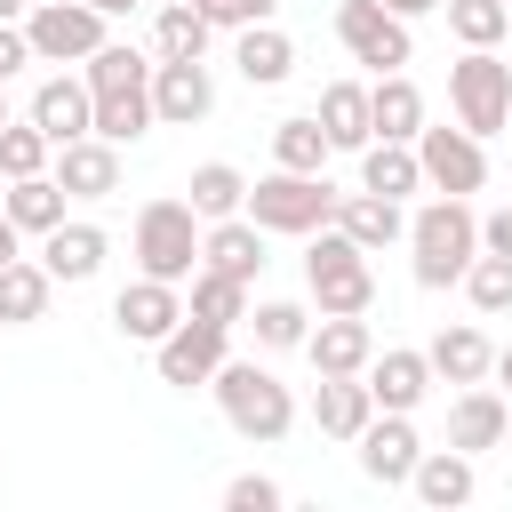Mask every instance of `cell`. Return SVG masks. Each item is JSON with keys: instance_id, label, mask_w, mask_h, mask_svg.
Listing matches in <instances>:
<instances>
[{"instance_id": "cell-13", "label": "cell", "mask_w": 512, "mask_h": 512, "mask_svg": "<svg viewBox=\"0 0 512 512\" xmlns=\"http://www.w3.org/2000/svg\"><path fill=\"white\" fill-rule=\"evenodd\" d=\"M360 472L376 480V488H408V472H416V456H424V440H416V424L408 416H392V408H376L368 424H360Z\"/></svg>"}, {"instance_id": "cell-30", "label": "cell", "mask_w": 512, "mask_h": 512, "mask_svg": "<svg viewBox=\"0 0 512 512\" xmlns=\"http://www.w3.org/2000/svg\"><path fill=\"white\" fill-rule=\"evenodd\" d=\"M208 16H200V0H168L160 16H152V56L160 64H192V56H208Z\"/></svg>"}, {"instance_id": "cell-16", "label": "cell", "mask_w": 512, "mask_h": 512, "mask_svg": "<svg viewBox=\"0 0 512 512\" xmlns=\"http://www.w3.org/2000/svg\"><path fill=\"white\" fill-rule=\"evenodd\" d=\"M360 384H368V400H376V408L416 416V400L432 392V360H424V352H408V344H392V352H368Z\"/></svg>"}, {"instance_id": "cell-23", "label": "cell", "mask_w": 512, "mask_h": 512, "mask_svg": "<svg viewBox=\"0 0 512 512\" xmlns=\"http://www.w3.org/2000/svg\"><path fill=\"white\" fill-rule=\"evenodd\" d=\"M232 64H240V80H248V88H280V80L296 72V40H288L272 16H264V24H240Z\"/></svg>"}, {"instance_id": "cell-1", "label": "cell", "mask_w": 512, "mask_h": 512, "mask_svg": "<svg viewBox=\"0 0 512 512\" xmlns=\"http://www.w3.org/2000/svg\"><path fill=\"white\" fill-rule=\"evenodd\" d=\"M80 80H88V128H96L104 144H136V136L152 128V64H144L128 40H104Z\"/></svg>"}, {"instance_id": "cell-6", "label": "cell", "mask_w": 512, "mask_h": 512, "mask_svg": "<svg viewBox=\"0 0 512 512\" xmlns=\"http://www.w3.org/2000/svg\"><path fill=\"white\" fill-rule=\"evenodd\" d=\"M448 104H456V128L472 136H504L512 128V64L496 48H464L448 64Z\"/></svg>"}, {"instance_id": "cell-45", "label": "cell", "mask_w": 512, "mask_h": 512, "mask_svg": "<svg viewBox=\"0 0 512 512\" xmlns=\"http://www.w3.org/2000/svg\"><path fill=\"white\" fill-rule=\"evenodd\" d=\"M488 376H496V384H512V344H504V352L488 360Z\"/></svg>"}, {"instance_id": "cell-2", "label": "cell", "mask_w": 512, "mask_h": 512, "mask_svg": "<svg viewBox=\"0 0 512 512\" xmlns=\"http://www.w3.org/2000/svg\"><path fill=\"white\" fill-rule=\"evenodd\" d=\"M408 248H416V288H456L464 264L480 256V216L464 208V192H440L408 216Z\"/></svg>"}, {"instance_id": "cell-38", "label": "cell", "mask_w": 512, "mask_h": 512, "mask_svg": "<svg viewBox=\"0 0 512 512\" xmlns=\"http://www.w3.org/2000/svg\"><path fill=\"white\" fill-rule=\"evenodd\" d=\"M248 328H256V344H264V352H304L312 312H304V304H288V296H272V304H256V312H248Z\"/></svg>"}, {"instance_id": "cell-15", "label": "cell", "mask_w": 512, "mask_h": 512, "mask_svg": "<svg viewBox=\"0 0 512 512\" xmlns=\"http://www.w3.org/2000/svg\"><path fill=\"white\" fill-rule=\"evenodd\" d=\"M368 352H376L368 312H320V320L304 328V360H312V376H360Z\"/></svg>"}, {"instance_id": "cell-11", "label": "cell", "mask_w": 512, "mask_h": 512, "mask_svg": "<svg viewBox=\"0 0 512 512\" xmlns=\"http://www.w3.org/2000/svg\"><path fill=\"white\" fill-rule=\"evenodd\" d=\"M416 168L432 192H480L488 184V152L472 128H416Z\"/></svg>"}, {"instance_id": "cell-35", "label": "cell", "mask_w": 512, "mask_h": 512, "mask_svg": "<svg viewBox=\"0 0 512 512\" xmlns=\"http://www.w3.org/2000/svg\"><path fill=\"white\" fill-rule=\"evenodd\" d=\"M192 320H216V328H240L248 320V280H232V272H192V304H184Z\"/></svg>"}, {"instance_id": "cell-8", "label": "cell", "mask_w": 512, "mask_h": 512, "mask_svg": "<svg viewBox=\"0 0 512 512\" xmlns=\"http://www.w3.org/2000/svg\"><path fill=\"white\" fill-rule=\"evenodd\" d=\"M112 16L88 8V0H32L24 8V40H32V64H88L112 32Z\"/></svg>"}, {"instance_id": "cell-34", "label": "cell", "mask_w": 512, "mask_h": 512, "mask_svg": "<svg viewBox=\"0 0 512 512\" xmlns=\"http://www.w3.org/2000/svg\"><path fill=\"white\" fill-rule=\"evenodd\" d=\"M328 152H336V144H328V128H320L312 112H296V120L272 128V168H304V176H320Z\"/></svg>"}, {"instance_id": "cell-48", "label": "cell", "mask_w": 512, "mask_h": 512, "mask_svg": "<svg viewBox=\"0 0 512 512\" xmlns=\"http://www.w3.org/2000/svg\"><path fill=\"white\" fill-rule=\"evenodd\" d=\"M0 128H8V80H0Z\"/></svg>"}, {"instance_id": "cell-17", "label": "cell", "mask_w": 512, "mask_h": 512, "mask_svg": "<svg viewBox=\"0 0 512 512\" xmlns=\"http://www.w3.org/2000/svg\"><path fill=\"white\" fill-rule=\"evenodd\" d=\"M208 112H216V80H208L200 56H192V64H152V120L192 128V120H208Z\"/></svg>"}, {"instance_id": "cell-39", "label": "cell", "mask_w": 512, "mask_h": 512, "mask_svg": "<svg viewBox=\"0 0 512 512\" xmlns=\"http://www.w3.org/2000/svg\"><path fill=\"white\" fill-rule=\"evenodd\" d=\"M48 152H56V144H48L32 120H8V128H0V176H40Z\"/></svg>"}, {"instance_id": "cell-14", "label": "cell", "mask_w": 512, "mask_h": 512, "mask_svg": "<svg viewBox=\"0 0 512 512\" xmlns=\"http://www.w3.org/2000/svg\"><path fill=\"white\" fill-rule=\"evenodd\" d=\"M48 176H56L72 200H112V192H120V144H104V136L88 128V136H72V144L48 152Z\"/></svg>"}, {"instance_id": "cell-50", "label": "cell", "mask_w": 512, "mask_h": 512, "mask_svg": "<svg viewBox=\"0 0 512 512\" xmlns=\"http://www.w3.org/2000/svg\"><path fill=\"white\" fill-rule=\"evenodd\" d=\"M504 8H512V0H504Z\"/></svg>"}, {"instance_id": "cell-3", "label": "cell", "mask_w": 512, "mask_h": 512, "mask_svg": "<svg viewBox=\"0 0 512 512\" xmlns=\"http://www.w3.org/2000/svg\"><path fill=\"white\" fill-rule=\"evenodd\" d=\"M240 216L264 224V232H280V240H312V232L336 216V184H328V176H304V168H272V176L248 184Z\"/></svg>"}, {"instance_id": "cell-42", "label": "cell", "mask_w": 512, "mask_h": 512, "mask_svg": "<svg viewBox=\"0 0 512 512\" xmlns=\"http://www.w3.org/2000/svg\"><path fill=\"white\" fill-rule=\"evenodd\" d=\"M480 248H496V256H512V200H504L496 216H480Z\"/></svg>"}, {"instance_id": "cell-41", "label": "cell", "mask_w": 512, "mask_h": 512, "mask_svg": "<svg viewBox=\"0 0 512 512\" xmlns=\"http://www.w3.org/2000/svg\"><path fill=\"white\" fill-rule=\"evenodd\" d=\"M32 64V40H24V24H0V80H16Z\"/></svg>"}, {"instance_id": "cell-12", "label": "cell", "mask_w": 512, "mask_h": 512, "mask_svg": "<svg viewBox=\"0 0 512 512\" xmlns=\"http://www.w3.org/2000/svg\"><path fill=\"white\" fill-rule=\"evenodd\" d=\"M176 320H184V288H176V280H152V272H136V280L112 296V328H120L128 344H160Z\"/></svg>"}, {"instance_id": "cell-21", "label": "cell", "mask_w": 512, "mask_h": 512, "mask_svg": "<svg viewBox=\"0 0 512 512\" xmlns=\"http://www.w3.org/2000/svg\"><path fill=\"white\" fill-rule=\"evenodd\" d=\"M32 128H40L48 144H72V136H88V80H72V72H48V80L32 88Z\"/></svg>"}, {"instance_id": "cell-7", "label": "cell", "mask_w": 512, "mask_h": 512, "mask_svg": "<svg viewBox=\"0 0 512 512\" xmlns=\"http://www.w3.org/2000/svg\"><path fill=\"white\" fill-rule=\"evenodd\" d=\"M136 272L176 280V288L200 272V216H192V200H144L136 208Z\"/></svg>"}, {"instance_id": "cell-32", "label": "cell", "mask_w": 512, "mask_h": 512, "mask_svg": "<svg viewBox=\"0 0 512 512\" xmlns=\"http://www.w3.org/2000/svg\"><path fill=\"white\" fill-rule=\"evenodd\" d=\"M360 184H368V192H384V200H408V192L424 184L416 144H384V136H368V144H360Z\"/></svg>"}, {"instance_id": "cell-19", "label": "cell", "mask_w": 512, "mask_h": 512, "mask_svg": "<svg viewBox=\"0 0 512 512\" xmlns=\"http://www.w3.org/2000/svg\"><path fill=\"white\" fill-rule=\"evenodd\" d=\"M328 224H336L344 240H360L368 256H376V248H392V240H408L400 200H384V192H368V184H360V192H336V216H328Z\"/></svg>"}, {"instance_id": "cell-47", "label": "cell", "mask_w": 512, "mask_h": 512, "mask_svg": "<svg viewBox=\"0 0 512 512\" xmlns=\"http://www.w3.org/2000/svg\"><path fill=\"white\" fill-rule=\"evenodd\" d=\"M88 8H104V16H128V8H136V0H88Z\"/></svg>"}, {"instance_id": "cell-18", "label": "cell", "mask_w": 512, "mask_h": 512, "mask_svg": "<svg viewBox=\"0 0 512 512\" xmlns=\"http://www.w3.org/2000/svg\"><path fill=\"white\" fill-rule=\"evenodd\" d=\"M264 224H248V216H216V224H200V264L208 272H232V280H248L256 288V272H264Z\"/></svg>"}, {"instance_id": "cell-46", "label": "cell", "mask_w": 512, "mask_h": 512, "mask_svg": "<svg viewBox=\"0 0 512 512\" xmlns=\"http://www.w3.org/2000/svg\"><path fill=\"white\" fill-rule=\"evenodd\" d=\"M24 8H32V0H0V24H16V16H24Z\"/></svg>"}, {"instance_id": "cell-24", "label": "cell", "mask_w": 512, "mask_h": 512, "mask_svg": "<svg viewBox=\"0 0 512 512\" xmlns=\"http://www.w3.org/2000/svg\"><path fill=\"white\" fill-rule=\"evenodd\" d=\"M368 128H376L384 144H416V128H424V96H416L408 72H376V88H368Z\"/></svg>"}, {"instance_id": "cell-44", "label": "cell", "mask_w": 512, "mask_h": 512, "mask_svg": "<svg viewBox=\"0 0 512 512\" xmlns=\"http://www.w3.org/2000/svg\"><path fill=\"white\" fill-rule=\"evenodd\" d=\"M392 16H424V8H440V0H384Z\"/></svg>"}, {"instance_id": "cell-25", "label": "cell", "mask_w": 512, "mask_h": 512, "mask_svg": "<svg viewBox=\"0 0 512 512\" xmlns=\"http://www.w3.org/2000/svg\"><path fill=\"white\" fill-rule=\"evenodd\" d=\"M408 488H416L432 512H456V504H472L480 480H472V456H464V448H424L416 472H408Z\"/></svg>"}, {"instance_id": "cell-28", "label": "cell", "mask_w": 512, "mask_h": 512, "mask_svg": "<svg viewBox=\"0 0 512 512\" xmlns=\"http://www.w3.org/2000/svg\"><path fill=\"white\" fill-rule=\"evenodd\" d=\"M424 360H432V376H448V384H480L488 360H496V344H488L472 320H456V328H440V336L424 344Z\"/></svg>"}, {"instance_id": "cell-4", "label": "cell", "mask_w": 512, "mask_h": 512, "mask_svg": "<svg viewBox=\"0 0 512 512\" xmlns=\"http://www.w3.org/2000/svg\"><path fill=\"white\" fill-rule=\"evenodd\" d=\"M208 392H216V408H224V424H232L240 440H280V432L296 424L288 384H280L272 368H256V360H224V368L208 376Z\"/></svg>"}, {"instance_id": "cell-40", "label": "cell", "mask_w": 512, "mask_h": 512, "mask_svg": "<svg viewBox=\"0 0 512 512\" xmlns=\"http://www.w3.org/2000/svg\"><path fill=\"white\" fill-rule=\"evenodd\" d=\"M224 504H232V512H280V480H264V472H240V480L224 488Z\"/></svg>"}, {"instance_id": "cell-27", "label": "cell", "mask_w": 512, "mask_h": 512, "mask_svg": "<svg viewBox=\"0 0 512 512\" xmlns=\"http://www.w3.org/2000/svg\"><path fill=\"white\" fill-rule=\"evenodd\" d=\"M368 416H376V400H368L360 376H320V384H312V424H320L328 440H360Z\"/></svg>"}, {"instance_id": "cell-20", "label": "cell", "mask_w": 512, "mask_h": 512, "mask_svg": "<svg viewBox=\"0 0 512 512\" xmlns=\"http://www.w3.org/2000/svg\"><path fill=\"white\" fill-rule=\"evenodd\" d=\"M504 432H512V408H504V392H488V384H464V392H456V408H448V448L480 456V448H496Z\"/></svg>"}, {"instance_id": "cell-31", "label": "cell", "mask_w": 512, "mask_h": 512, "mask_svg": "<svg viewBox=\"0 0 512 512\" xmlns=\"http://www.w3.org/2000/svg\"><path fill=\"white\" fill-rule=\"evenodd\" d=\"M312 120L328 128V144H336V152H360V144L376 136V128H368V88H360V80H328Z\"/></svg>"}, {"instance_id": "cell-22", "label": "cell", "mask_w": 512, "mask_h": 512, "mask_svg": "<svg viewBox=\"0 0 512 512\" xmlns=\"http://www.w3.org/2000/svg\"><path fill=\"white\" fill-rule=\"evenodd\" d=\"M104 224H56V232H40V264H48V280H96L104 272Z\"/></svg>"}, {"instance_id": "cell-36", "label": "cell", "mask_w": 512, "mask_h": 512, "mask_svg": "<svg viewBox=\"0 0 512 512\" xmlns=\"http://www.w3.org/2000/svg\"><path fill=\"white\" fill-rule=\"evenodd\" d=\"M448 8V32L464 40V48H496L504 32H512V8L504 0H440Z\"/></svg>"}, {"instance_id": "cell-29", "label": "cell", "mask_w": 512, "mask_h": 512, "mask_svg": "<svg viewBox=\"0 0 512 512\" xmlns=\"http://www.w3.org/2000/svg\"><path fill=\"white\" fill-rule=\"evenodd\" d=\"M48 296H56V280H48V264H40V256L0 264V328H32V320L48 312Z\"/></svg>"}, {"instance_id": "cell-5", "label": "cell", "mask_w": 512, "mask_h": 512, "mask_svg": "<svg viewBox=\"0 0 512 512\" xmlns=\"http://www.w3.org/2000/svg\"><path fill=\"white\" fill-rule=\"evenodd\" d=\"M304 288H312V304H320V312H368V304H376L368 248H360V240H344L336 224H320V232H312V248H304Z\"/></svg>"}, {"instance_id": "cell-10", "label": "cell", "mask_w": 512, "mask_h": 512, "mask_svg": "<svg viewBox=\"0 0 512 512\" xmlns=\"http://www.w3.org/2000/svg\"><path fill=\"white\" fill-rule=\"evenodd\" d=\"M152 360H160V384H176V392H200L224 360H232V328H216V320H176L160 344H152Z\"/></svg>"}, {"instance_id": "cell-26", "label": "cell", "mask_w": 512, "mask_h": 512, "mask_svg": "<svg viewBox=\"0 0 512 512\" xmlns=\"http://www.w3.org/2000/svg\"><path fill=\"white\" fill-rule=\"evenodd\" d=\"M64 200H72V192H64L48 168H40V176H8V184H0V208H8V224H16V232H56V224H64Z\"/></svg>"}, {"instance_id": "cell-43", "label": "cell", "mask_w": 512, "mask_h": 512, "mask_svg": "<svg viewBox=\"0 0 512 512\" xmlns=\"http://www.w3.org/2000/svg\"><path fill=\"white\" fill-rule=\"evenodd\" d=\"M16 256H24V232H16V224H8V208H0V264H16Z\"/></svg>"}, {"instance_id": "cell-9", "label": "cell", "mask_w": 512, "mask_h": 512, "mask_svg": "<svg viewBox=\"0 0 512 512\" xmlns=\"http://www.w3.org/2000/svg\"><path fill=\"white\" fill-rule=\"evenodd\" d=\"M336 40H344L352 64H376V72H400L416 56L408 16H392L384 0H336Z\"/></svg>"}, {"instance_id": "cell-37", "label": "cell", "mask_w": 512, "mask_h": 512, "mask_svg": "<svg viewBox=\"0 0 512 512\" xmlns=\"http://www.w3.org/2000/svg\"><path fill=\"white\" fill-rule=\"evenodd\" d=\"M464 296H472V312H512V256H496V248H480L472 264H464Z\"/></svg>"}, {"instance_id": "cell-33", "label": "cell", "mask_w": 512, "mask_h": 512, "mask_svg": "<svg viewBox=\"0 0 512 512\" xmlns=\"http://www.w3.org/2000/svg\"><path fill=\"white\" fill-rule=\"evenodd\" d=\"M184 200H192V216H200V224H216V216H240V200H248V176H240L232 160H200V168H192V184H184Z\"/></svg>"}, {"instance_id": "cell-49", "label": "cell", "mask_w": 512, "mask_h": 512, "mask_svg": "<svg viewBox=\"0 0 512 512\" xmlns=\"http://www.w3.org/2000/svg\"><path fill=\"white\" fill-rule=\"evenodd\" d=\"M0 184H8V176H0Z\"/></svg>"}]
</instances>
